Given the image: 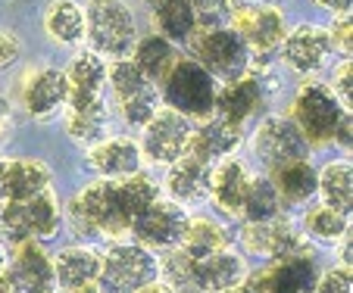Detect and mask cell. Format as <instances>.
<instances>
[{
	"mask_svg": "<svg viewBox=\"0 0 353 293\" xmlns=\"http://www.w3.org/2000/svg\"><path fill=\"white\" fill-rule=\"evenodd\" d=\"M160 200V184L150 175L122 181H94L79 191L66 206V221L81 240H122L132 221L150 203Z\"/></svg>",
	"mask_w": 353,
	"mask_h": 293,
	"instance_id": "6da1fadb",
	"label": "cell"
},
{
	"mask_svg": "<svg viewBox=\"0 0 353 293\" xmlns=\"http://www.w3.org/2000/svg\"><path fill=\"white\" fill-rule=\"evenodd\" d=\"M291 122L307 144H338L350 146V113L341 107L328 85L310 81L297 91L291 103Z\"/></svg>",
	"mask_w": 353,
	"mask_h": 293,
	"instance_id": "7a4b0ae2",
	"label": "cell"
},
{
	"mask_svg": "<svg viewBox=\"0 0 353 293\" xmlns=\"http://www.w3.org/2000/svg\"><path fill=\"white\" fill-rule=\"evenodd\" d=\"M85 41L97 56L122 60L138 41L134 10L125 0H88L85 7Z\"/></svg>",
	"mask_w": 353,
	"mask_h": 293,
	"instance_id": "3957f363",
	"label": "cell"
},
{
	"mask_svg": "<svg viewBox=\"0 0 353 293\" xmlns=\"http://www.w3.org/2000/svg\"><path fill=\"white\" fill-rule=\"evenodd\" d=\"M60 203L54 191H41L26 200L0 203V234L10 247L16 243H44L60 231Z\"/></svg>",
	"mask_w": 353,
	"mask_h": 293,
	"instance_id": "277c9868",
	"label": "cell"
},
{
	"mask_svg": "<svg viewBox=\"0 0 353 293\" xmlns=\"http://www.w3.org/2000/svg\"><path fill=\"white\" fill-rule=\"evenodd\" d=\"M160 262L150 250L138 247L134 240H113L100 253L97 287L103 293H138L157 281Z\"/></svg>",
	"mask_w": 353,
	"mask_h": 293,
	"instance_id": "5b68a950",
	"label": "cell"
},
{
	"mask_svg": "<svg viewBox=\"0 0 353 293\" xmlns=\"http://www.w3.org/2000/svg\"><path fill=\"white\" fill-rule=\"evenodd\" d=\"M188 47H191V60L207 69L213 78L225 81V85L250 72V50L241 41V34L228 25L194 28L191 38H188Z\"/></svg>",
	"mask_w": 353,
	"mask_h": 293,
	"instance_id": "8992f818",
	"label": "cell"
},
{
	"mask_svg": "<svg viewBox=\"0 0 353 293\" xmlns=\"http://www.w3.org/2000/svg\"><path fill=\"white\" fill-rule=\"evenodd\" d=\"M163 94L169 109L185 119H210L216 113V78L194 60H175L163 78Z\"/></svg>",
	"mask_w": 353,
	"mask_h": 293,
	"instance_id": "52a82bcc",
	"label": "cell"
},
{
	"mask_svg": "<svg viewBox=\"0 0 353 293\" xmlns=\"http://www.w3.org/2000/svg\"><path fill=\"white\" fill-rule=\"evenodd\" d=\"M238 240L250 256H263V259L275 262L310 256V240L281 215L266 221H244L238 231Z\"/></svg>",
	"mask_w": 353,
	"mask_h": 293,
	"instance_id": "ba28073f",
	"label": "cell"
},
{
	"mask_svg": "<svg viewBox=\"0 0 353 293\" xmlns=\"http://www.w3.org/2000/svg\"><path fill=\"white\" fill-rule=\"evenodd\" d=\"M234 32L241 34V41L250 50V66H266L275 56V50H281V41L288 34L285 13L272 3H256V7L244 10V13L232 16Z\"/></svg>",
	"mask_w": 353,
	"mask_h": 293,
	"instance_id": "9c48e42d",
	"label": "cell"
},
{
	"mask_svg": "<svg viewBox=\"0 0 353 293\" xmlns=\"http://www.w3.org/2000/svg\"><path fill=\"white\" fill-rule=\"evenodd\" d=\"M272 91H279V78L272 72H266V69L247 72L241 78L228 81L222 91H216V113H219V119L241 128L260 113V107Z\"/></svg>",
	"mask_w": 353,
	"mask_h": 293,
	"instance_id": "30bf717a",
	"label": "cell"
},
{
	"mask_svg": "<svg viewBox=\"0 0 353 293\" xmlns=\"http://www.w3.org/2000/svg\"><path fill=\"white\" fill-rule=\"evenodd\" d=\"M185 228H188V215L179 203L172 200H157L132 221V237L138 247L144 250H175L185 237Z\"/></svg>",
	"mask_w": 353,
	"mask_h": 293,
	"instance_id": "8fae6325",
	"label": "cell"
},
{
	"mask_svg": "<svg viewBox=\"0 0 353 293\" xmlns=\"http://www.w3.org/2000/svg\"><path fill=\"white\" fill-rule=\"evenodd\" d=\"M191 134V119L172 113V109H157V116L144 125V140H141L144 153L141 156H147L150 162H160V166H172L175 160L188 153Z\"/></svg>",
	"mask_w": 353,
	"mask_h": 293,
	"instance_id": "7c38bea8",
	"label": "cell"
},
{
	"mask_svg": "<svg viewBox=\"0 0 353 293\" xmlns=\"http://www.w3.org/2000/svg\"><path fill=\"white\" fill-rule=\"evenodd\" d=\"M254 153L260 156L269 169H281V166H288V162L307 160L310 144L303 140V134L297 131V125H294L291 119L269 116L254 131Z\"/></svg>",
	"mask_w": 353,
	"mask_h": 293,
	"instance_id": "4fadbf2b",
	"label": "cell"
},
{
	"mask_svg": "<svg viewBox=\"0 0 353 293\" xmlns=\"http://www.w3.org/2000/svg\"><path fill=\"white\" fill-rule=\"evenodd\" d=\"M7 278L16 293H54V259L41 243H16L7 259Z\"/></svg>",
	"mask_w": 353,
	"mask_h": 293,
	"instance_id": "5bb4252c",
	"label": "cell"
},
{
	"mask_svg": "<svg viewBox=\"0 0 353 293\" xmlns=\"http://www.w3.org/2000/svg\"><path fill=\"white\" fill-rule=\"evenodd\" d=\"M66 75L54 66H34L19 81V103L32 119H47L66 103Z\"/></svg>",
	"mask_w": 353,
	"mask_h": 293,
	"instance_id": "9a60e30c",
	"label": "cell"
},
{
	"mask_svg": "<svg viewBox=\"0 0 353 293\" xmlns=\"http://www.w3.org/2000/svg\"><path fill=\"white\" fill-rule=\"evenodd\" d=\"M332 38L319 25H300L294 32H288L285 41H281V60H285L288 69H294L300 75L322 72L332 60Z\"/></svg>",
	"mask_w": 353,
	"mask_h": 293,
	"instance_id": "2e32d148",
	"label": "cell"
},
{
	"mask_svg": "<svg viewBox=\"0 0 353 293\" xmlns=\"http://www.w3.org/2000/svg\"><path fill=\"white\" fill-rule=\"evenodd\" d=\"M141 146L132 138H103L88 146V166L100 181H122L141 172Z\"/></svg>",
	"mask_w": 353,
	"mask_h": 293,
	"instance_id": "e0dca14e",
	"label": "cell"
},
{
	"mask_svg": "<svg viewBox=\"0 0 353 293\" xmlns=\"http://www.w3.org/2000/svg\"><path fill=\"white\" fill-rule=\"evenodd\" d=\"M210 178H213V166L185 153L181 160H175L169 166L166 191L172 197V203H179V206H197L210 197Z\"/></svg>",
	"mask_w": 353,
	"mask_h": 293,
	"instance_id": "ac0fdd59",
	"label": "cell"
},
{
	"mask_svg": "<svg viewBox=\"0 0 353 293\" xmlns=\"http://www.w3.org/2000/svg\"><path fill=\"white\" fill-rule=\"evenodd\" d=\"M54 172L41 160H0V203L26 200L41 191H50Z\"/></svg>",
	"mask_w": 353,
	"mask_h": 293,
	"instance_id": "d6986e66",
	"label": "cell"
},
{
	"mask_svg": "<svg viewBox=\"0 0 353 293\" xmlns=\"http://www.w3.org/2000/svg\"><path fill=\"white\" fill-rule=\"evenodd\" d=\"M250 169L241 160H222L216 162L213 178H210V200L228 219H238L241 209H244V197L247 187H250Z\"/></svg>",
	"mask_w": 353,
	"mask_h": 293,
	"instance_id": "ffe728a7",
	"label": "cell"
},
{
	"mask_svg": "<svg viewBox=\"0 0 353 293\" xmlns=\"http://www.w3.org/2000/svg\"><path fill=\"white\" fill-rule=\"evenodd\" d=\"M66 134L75 144L94 146L107 138L110 131V107L103 97H91V100H66Z\"/></svg>",
	"mask_w": 353,
	"mask_h": 293,
	"instance_id": "44dd1931",
	"label": "cell"
},
{
	"mask_svg": "<svg viewBox=\"0 0 353 293\" xmlns=\"http://www.w3.org/2000/svg\"><path fill=\"white\" fill-rule=\"evenodd\" d=\"M238 144H241L238 125H232V122H225V119H207L200 128H194L188 153L203 160L207 166H216V162H222V160H232Z\"/></svg>",
	"mask_w": 353,
	"mask_h": 293,
	"instance_id": "7402d4cb",
	"label": "cell"
},
{
	"mask_svg": "<svg viewBox=\"0 0 353 293\" xmlns=\"http://www.w3.org/2000/svg\"><path fill=\"white\" fill-rule=\"evenodd\" d=\"M100 272V253H94L91 247H66L57 253L54 259V278L57 287H63V293H79L81 287L97 284Z\"/></svg>",
	"mask_w": 353,
	"mask_h": 293,
	"instance_id": "603a6c76",
	"label": "cell"
},
{
	"mask_svg": "<svg viewBox=\"0 0 353 293\" xmlns=\"http://www.w3.org/2000/svg\"><path fill=\"white\" fill-rule=\"evenodd\" d=\"M66 100H91V97H103V85H107V63L94 50H81L69 60L66 66Z\"/></svg>",
	"mask_w": 353,
	"mask_h": 293,
	"instance_id": "cb8c5ba5",
	"label": "cell"
},
{
	"mask_svg": "<svg viewBox=\"0 0 353 293\" xmlns=\"http://www.w3.org/2000/svg\"><path fill=\"white\" fill-rule=\"evenodd\" d=\"M197 278H200V290L203 293L232 290V287L244 284L247 262L241 253L225 247V250H219V253L207 256V259H197Z\"/></svg>",
	"mask_w": 353,
	"mask_h": 293,
	"instance_id": "d4e9b609",
	"label": "cell"
},
{
	"mask_svg": "<svg viewBox=\"0 0 353 293\" xmlns=\"http://www.w3.org/2000/svg\"><path fill=\"white\" fill-rule=\"evenodd\" d=\"M260 293H313L316 287V268L313 259L303 256V259H285L275 262L272 268L256 278Z\"/></svg>",
	"mask_w": 353,
	"mask_h": 293,
	"instance_id": "484cf974",
	"label": "cell"
},
{
	"mask_svg": "<svg viewBox=\"0 0 353 293\" xmlns=\"http://www.w3.org/2000/svg\"><path fill=\"white\" fill-rule=\"evenodd\" d=\"M269 178H272L281 203H288V206H303V203H310L316 193V184H319V175H316V169L310 166L307 160H297L281 169H272Z\"/></svg>",
	"mask_w": 353,
	"mask_h": 293,
	"instance_id": "4316f807",
	"label": "cell"
},
{
	"mask_svg": "<svg viewBox=\"0 0 353 293\" xmlns=\"http://www.w3.org/2000/svg\"><path fill=\"white\" fill-rule=\"evenodd\" d=\"M132 50H134L132 63L141 69V75H144L150 85L166 78L169 69L175 66V60H179L175 44H172V41H166L163 34H147V38L134 41Z\"/></svg>",
	"mask_w": 353,
	"mask_h": 293,
	"instance_id": "83f0119b",
	"label": "cell"
},
{
	"mask_svg": "<svg viewBox=\"0 0 353 293\" xmlns=\"http://www.w3.org/2000/svg\"><path fill=\"white\" fill-rule=\"evenodd\" d=\"M44 28L60 47H79L85 41V7L75 0H54L44 13Z\"/></svg>",
	"mask_w": 353,
	"mask_h": 293,
	"instance_id": "f1b7e54d",
	"label": "cell"
},
{
	"mask_svg": "<svg viewBox=\"0 0 353 293\" xmlns=\"http://www.w3.org/2000/svg\"><path fill=\"white\" fill-rule=\"evenodd\" d=\"M191 259H207V256L219 253L228 247V231L222 221L207 219V215H197V219H188L185 237L179 243Z\"/></svg>",
	"mask_w": 353,
	"mask_h": 293,
	"instance_id": "f546056e",
	"label": "cell"
},
{
	"mask_svg": "<svg viewBox=\"0 0 353 293\" xmlns=\"http://www.w3.org/2000/svg\"><path fill=\"white\" fill-rule=\"evenodd\" d=\"M319 184L316 191L322 193V203L338 213H350L353 206V175H350V166L344 160H334V162H325L319 169Z\"/></svg>",
	"mask_w": 353,
	"mask_h": 293,
	"instance_id": "4dcf8cb0",
	"label": "cell"
},
{
	"mask_svg": "<svg viewBox=\"0 0 353 293\" xmlns=\"http://www.w3.org/2000/svg\"><path fill=\"white\" fill-rule=\"evenodd\" d=\"M150 13L166 41H188L197 28L191 0H150Z\"/></svg>",
	"mask_w": 353,
	"mask_h": 293,
	"instance_id": "1f68e13d",
	"label": "cell"
},
{
	"mask_svg": "<svg viewBox=\"0 0 353 293\" xmlns=\"http://www.w3.org/2000/svg\"><path fill=\"white\" fill-rule=\"evenodd\" d=\"M160 268H163V284L172 293H203L197 278V259H191L181 247L166 250Z\"/></svg>",
	"mask_w": 353,
	"mask_h": 293,
	"instance_id": "d6a6232c",
	"label": "cell"
},
{
	"mask_svg": "<svg viewBox=\"0 0 353 293\" xmlns=\"http://www.w3.org/2000/svg\"><path fill=\"white\" fill-rule=\"evenodd\" d=\"M281 197L279 191H275L272 178H250V187H247V197H244V209H241V215H244L247 221H266V219H279L281 215Z\"/></svg>",
	"mask_w": 353,
	"mask_h": 293,
	"instance_id": "836d02e7",
	"label": "cell"
},
{
	"mask_svg": "<svg viewBox=\"0 0 353 293\" xmlns=\"http://www.w3.org/2000/svg\"><path fill=\"white\" fill-rule=\"evenodd\" d=\"M310 237L316 240H341L347 234V213H338L332 206H316L307 213V221H303Z\"/></svg>",
	"mask_w": 353,
	"mask_h": 293,
	"instance_id": "e575fe53",
	"label": "cell"
},
{
	"mask_svg": "<svg viewBox=\"0 0 353 293\" xmlns=\"http://www.w3.org/2000/svg\"><path fill=\"white\" fill-rule=\"evenodd\" d=\"M107 81H110V87L116 91V100H122V97H128V94H138V91H144L150 81L141 75V69L134 66L128 56H122V60H113L107 66Z\"/></svg>",
	"mask_w": 353,
	"mask_h": 293,
	"instance_id": "d590c367",
	"label": "cell"
},
{
	"mask_svg": "<svg viewBox=\"0 0 353 293\" xmlns=\"http://www.w3.org/2000/svg\"><path fill=\"white\" fill-rule=\"evenodd\" d=\"M157 109H160V97H157L154 85H147L144 91L128 94L119 100V113L128 125H147L157 116Z\"/></svg>",
	"mask_w": 353,
	"mask_h": 293,
	"instance_id": "8d00e7d4",
	"label": "cell"
},
{
	"mask_svg": "<svg viewBox=\"0 0 353 293\" xmlns=\"http://www.w3.org/2000/svg\"><path fill=\"white\" fill-rule=\"evenodd\" d=\"M191 10L197 28H222L225 22H232L228 0H191Z\"/></svg>",
	"mask_w": 353,
	"mask_h": 293,
	"instance_id": "74e56055",
	"label": "cell"
},
{
	"mask_svg": "<svg viewBox=\"0 0 353 293\" xmlns=\"http://www.w3.org/2000/svg\"><path fill=\"white\" fill-rule=\"evenodd\" d=\"M313 293H353L350 268H344V265L328 268V272L322 274V278H316Z\"/></svg>",
	"mask_w": 353,
	"mask_h": 293,
	"instance_id": "f35d334b",
	"label": "cell"
},
{
	"mask_svg": "<svg viewBox=\"0 0 353 293\" xmlns=\"http://www.w3.org/2000/svg\"><path fill=\"white\" fill-rule=\"evenodd\" d=\"M328 87H332V94L341 100V107L350 109V97H353V69H350V63H341V66L334 69V81Z\"/></svg>",
	"mask_w": 353,
	"mask_h": 293,
	"instance_id": "ab89813d",
	"label": "cell"
},
{
	"mask_svg": "<svg viewBox=\"0 0 353 293\" xmlns=\"http://www.w3.org/2000/svg\"><path fill=\"white\" fill-rule=\"evenodd\" d=\"M328 38H332V47L334 50H341V54H350V41H353V28H350V19L347 16H338L332 25V32H328Z\"/></svg>",
	"mask_w": 353,
	"mask_h": 293,
	"instance_id": "60d3db41",
	"label": "cell"
},
{
	"mask_svg": "<svg viewBox=\"0 0 353 293\" xmlns=\"http://www.w3.org/2000/svg\"><path fill=\"white\" fill-rule=\"evenodd\" d=\"M16 56H19V41L10 32H0V72L7 66H13Z\"/></svg>",
	"mask_w": 353,
	"mask_h": 293,
	"instance_id": "b9f144b4",
	"label": "cell"
},
{
	"mask_svg": "<svg viewBox=\"0 0 353 293\" xmlns=\"http://www.w3.org/2000/svg\"><path fill=\"white\" fill-rule=\"evenodd\" d=\"M313 3L332 10V13H338V16H347V10H350V0H313Z\"/></svg>",
	"mask_w": 353,
	"mask_h": 293,
	"instance_id": "7bdbcfd3",
	"label": "cell"
},
{
	"mask_svg": "<svg viewBox=\"0 0 353 293\" xmlns=\"http://www.w3.org/2000/svg\"><path fill=\"white\" fill-rule=\"evenodd\" d=\"M10 116H13V109H10V100L0 94V134L7 131V125H10Z\"/></svg>",
	"mask_w": 353,
	"mask_h": 293,
	"instance_id": "ee69618b",
	"label": "cell"
},
{
	"mask_svg": "<svg viewBox=\"0 0 353 293\" xmlns=\"http://www.w3.org/2000/svg\"><path fill=\"white\" fill-rule=\"evenodd\" d=\"M138 293H172V290H169L166 284H160V281H154V284H147L144 290H138Z\"/></svg>",
	"mask_w": 353,
	"mask_h": 293,
	"instance_id": "f6af8a7d",
	"label": "cell"
},
{
	"mask_svg": "<svg viewBox=\"0 0 353 293\" xmlns=\"http://www.w3.org/2000/svg\"><path fill=\"white\" fill-rule=\"evenodd\" d=\"M222 293H260V287H256V284H238V287H232V290H222Z\"/></svg>",
	"mask_w": 353,
	"mask_h": 293,
	"instance_id": "bcb514c9",
	"label": "cell"
},
{
	"mask_svg": "<svg viewBox=\"0 0 353 293\" xmlns=\"http://www.w3.org/2000/svg\"><path fill=\"white\" fill-rule=\"evenodd\" d=\"M3 265H7V253H3V247H0V272H3Z\"/></svg>",
	"mask_w": 353,
	"mask_h": 293,
	"instance_id": "7dc6e473",
	"label": "cell"
},
{
	"mask_svg": "<svg viewBox=\"0 0 353 293\" xmlns=\"http://www.w3.org/2000/svg\"><path fill=\"white\" fill-rule=\"evenodd\" d=\"M54 293H63V290H54Z\"/></svg>",
	"mask_w": 353,
	"mask_h": 293,
	"instance_id": "c3c4849f",
	"label": "cell"
},
{
	"mask_svg": "<svg viewBox=\"0 0 353 293\" xmlns=\"http://www.w3.org/2000/svg\"><path fill=\"white\" fill-rule=\"evenodd\" d=\"M147 3H150V0H147Z\"/></svg>",
	"mask_w": 353,
	"mask_h": 293,
	"instance_id": "681fc988",
	"label": "cell"
}]
</instances>
